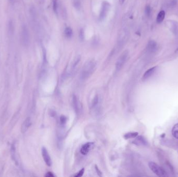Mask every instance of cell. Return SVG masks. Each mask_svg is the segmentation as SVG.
Instances as JSON below:
<instances>
[{
  "label": "cell",
  "mask_w": 178,
  "mask_h": 177,
  "mask_svg": "<svg viewBox=\"0 0 178 177\" xmlns=\"http://www.w3.org/2000/svg\"><path fill=\"white\" fill-rule=\"evenodd\" d=\"M10 2H12V3H13V2H16L17 0H10Z\"/></svg>",
  "instance_id": "30"
},
{
  "label": "cell",
  "mask_w": 178,
  "mask_h": 177,
  "mask_svg": "<svg viewBox=\"0 0 178 177\" xmlns=\"http://www.w3.org/2000/svg\"><path fill=\"white\" fill-rule=\"evenodd\" d=\"M110 6H111V4H109L107 1H105L104 2H103L100 13V16H99L100 21H103L106 17L110 9Z\"/></svg>",
  "instance_id": "5"
},
{
  "label": "cell",
  "mask_w": 178,
  "mask_h": 177,
  "mask_svg": "<svg viewBox=\"0 0 178 177\" xmlns=\"http://www.w3.org/2000/svg\"><path fill=\"white\" fill-rule=\"evenodd\" d=\"M31 125V120L30 117L27 118L25 120L21 126V131L22 133H25L27 131V130L29 129V127Z\"/></svg>",
  "instance_id": "8"
},
{
  "label": "cell",
  "mask_w": 178,
  "mask_h": 177,
  "mask_svg": "<svg viewBox=\"0 0 178 177\" xmlns=\"http://www.w3.org/2000/svg\"><path fill=\"white\" fill-rule=\"evenodd\" d=\"M79 39L80 41H83L84 39V30L81 29H80V32H79Z\"/></svg>",
  "instance_id": "23"
},
{
  "label": "cell",
  "mask_w": 178,
  "mask_h": 177,
  "mask_svg": "<svg viewBox=\"0 0 178 177\" xmlns=\"http://www.w3.org/2000/svg\"><path fill=\"white\" fill-rule=\"evenodd\" d=\"M176 53H178V49H177L176 51Z\"/></svg>",
  "instance_id": "31"
},
{
  "label": "cell",
  "mask_w": 178,
  "mask_h": 177,
  "mask_svg": "<svg viewBox=\"0 0 178 177\" xmlns=\"http://www.w3.org/2000/svg\"><path fill=\"white\" fill-rule=\"evenodd\" d=\"M165 15L166 13L164 10H162L159 12L156 18V21L158 24H160L163 21L165 17Z\"/></svg>",
  "instance_id": "13"
},
{
  "label": "cell",
  "mask_w": 178,
  "mask_h": 177,
  "mask_svg": "<svg viewBox=\"0 0 178 177\" xmlns=\"http://www.w3.org/2000/svg\"><path fill=\"white\" fill-rule=\"evenodd\" d=\"M129 53L127 51H123L120 56L119 57L116 63V69L117 71H119L123 67L126 62L127 61Z\"/></svg>",
  "instance_id": "3"
},
{
  "label": "cell",
  "mask_w": 178,
  "mask_h": 177,
  "mask_svg": "<svg viewBox=\"0 0 178 177\" xmlns=\"http://www.w3.org/2000/svg\"><path fill=\"white\" fill-rule=\"evenodd\" d=\"M177 0H172L170 2V4H169L170 7H174V6H176L177 4Z\"/></svg>",
  "instance_id": "26"
},
{
  "label": "cell",
  "mask_w": 178,
  "mask_h": 177,
  "mask_svg": "<svg viewBox=\"0 0 178 177\" xmlns=\"http://www.w3.org/2000/svg\"><path fill=\"white\" fill-rule=\"evenodd\" d=\"M172 134L175 138L178 139V123L174 125L172 129Z\"/></svg>",
  "instance_id": "18"
},
{
  "label": "cell",
  "mask_w": 178,
  "mask_h": 177,
  "mask_svg": "<svg viewBox=\"0 0 178 177\" xmlns=\"http://www.w3.org/2000/svg\"><path fill=\"white\" fill-rule=\"evenodd\" d=\"M45 177H54V175L51 172H48L47 173H46V175H45Z\"/></svg>",
  "instance_id": "27"
},
{
  "label": "cell",
  "mask_w": 178,
  "mask_h": 177,
  "mask_svg": "<svg viewBox=\"0 0 178 177\" xmlns=\"http://www.w3.org/2000/svg\"><path fill=\"white\" fill-rule=\"evenodd\" d=\"M148 167L151 171L159 177H162L166 175V171L162 168L153 162L148 163Z\"/></svg>",
  "instance_id": "2"
},
{
  "label": "cell",
  "mask_w": 178,
  "mask_h": 177,
  "mask_svg": "<svg viewBox=\"0 0 178 177\" xmlns=\"http://www.w3.org/2000/svg\"><path fill=\"white\" fill-rule=\"evenodd\" d=\"M73 5L76 9L79 10L81 5V0H73Z\"/></svg>",
  "instance_id": "19"
},
{
  "label": "cell",
  "mask_w": 178,
  "mask_h": 177,
  "mask_svg": "<svg viewBox=\"0 0 178 177\" xmlns=\"http://www.w3.org/2000/svg\"><path fill=\"white\" fill-rule=\"evenodd\" d=\"M72 104L74 109L75 110L77 114H79L81 111V106H80V101H79L77 96L74 95L72 98Z\"/></svg>",
  "instance_id": "9"
},
{
  "label": "cell",
  "mask_w": 178,
  "mask_h": 177,
  "mask_svg": "<svg viewBox=\"0 0 178 177\" xmlns=\"http://www.w3.org/2000/svg\"><path fill=\"white\" fill-rule=\"evenodd\" d=\"M146 48L149 53H154L157 50V44L155 41H152V40L149 41L147 45Z\"/></svg>",
  "instance_id": "10"
},
{
  "label": "cell",
  "mask_w": 178,
  "mask_h": 177,
  "mask_svg": "<svg viewBox=\"0 0 178 177\" xmlns=\"http://www.w3.org/2000/svg\"><path fill=\"white\" fill-rule=\"evenodd\" d=\"M173 30L174 32L176 35L178 34V24L177 23L174 22V24L173 25Z\"/></svg>",
  "instance_id": "24"
},
{
  "label": "cell",
  "mask_w": 178,
  "mask_h": 177,
  "mask_svg": "<svg viewBox=\"0 0 178 177\" xmlns=\"http://www.w3.org/2000/svg\"><path fill=\"white\" fill-rule=\"evenodd\" d=\"M84 170H85V169L84 168H82V169H81L80 171L78 172V173H76L75 175L74 176V177H82L83 175V173H84Z\"/></svg>",
  "instance_id": "25"
},
{
  "label": "cell",
  "mask_w": 178,
  "mask_h": 177,
  "mask_svg": "<svg viewBox=\"0 0 178 177\" xmlns=\"http://www.w3.org/2000/svg\"><path fill=\"white\" fill-rule=\"evenodd\" d=\"M96 65V62L94 59H90L86 61L80 72V79L82 80L88 79L94 72Z\"/></svg>",
  "instance_id": "1"
},
{
  "label": "cell",
  "mask_w": 178,
  "mask_h": 177,
  "mask_svg": "<svg viewBox=\"0 0 178 177\" xmlns=\"http://www.w3.org/2000/svg\"><path fill=\"white\" fill-rule=\"evenodd\" d=\"M95 169H96V172L97 173V174H98V175L100 176H102V173H101L100 170L98 169V167L96 165H95Z\"/></svg>",
  "instance_id": "28"
},
{
  "label": "cell",
  "mask_w": 178,
  "mask_h": 177,
  "mask_svg": "<svg viewBox=\"0 0 178 177\" xmlns=\"http://www.w3.org/2000/svg\"><path fill=\"white\" fill-rule=\"evenodd\" d=\"M59 2L58 0H53V9L56 14H58Z\"/></svg>",
  "instance_id": "17"
},
{
  "label": "cell",
  "mask_w": 178,
  "mask_h": 177,
  "mask_svg": "<svg viewBox=\"0 0 178 177\" xmlns=\"http://www.w3.org/2000/svg\"><path fill=\"white\" fill-rule=\"evenodd\" d=\"M98 102V96L97 95H96L95 97H94V99H93V100L92 101V106L93 108V107H95V106L97 104Z\"/></svg>",
  "instance_id": "22"
},
{
  "label": "cell",
  "mask_w": 178,
  "mask_h": 177,
  "mask_svg": "<svg viewBox=\"0 0 178 177\" xmlns=\"http://www.w3.org/2000/svg\"><path fill=\"white\" fill-rule=\"evenodd\" d=\"M42 157H43L44 161L45 162V164L48 166H49V167L51 166L52 164L51 159L49 156L48 151L45 147H43L42 148Z\"/></svg>",
  "instance_id": "6"
},
{
  "label": "cell",
  "mask_w": 178,
  "mask_h": 177,
  "mask_svg": "<svg viewBox=\"0 0 178 177\" xmlns=\"http://www.w3.org/2000/svg\"><path fill=\"white\" fill-rule=\"evenodd\" d=\"M145 13H146V16L148 17L151 16V6H149V5H147L146 6V8H145Z\"/></svg>",
  "instance_id": "20"
},
{
  "label": "cell",
  "mask_w": 178,
  "mask_h": 177,
  "mask_svg": "<svg viewBox=\"0 0 178 177\" xmlns=\"http://www.w3.org/2000/svg\"><path fill=\"white\" fill-rule=\"evenodd\" d=\"M64 34L66 37L71 38L73 35V31L72 29L70 27H66L64 31Z\"/></svg>",
  "instance_id": "16"
},
{
  "label": "cell",
  "mask_w": 178,
  "mask_h": 177,
  "mask_svg": "<svg viewBox=\"0 0 178 177\" xmlns=\"http://www.w3.org/2000/svg\"><path fill=\"white\" fill-rule=\"evenodd\" d=\"M66 122H67V118L64 115H61L60 117V123L61 126H64V125H65Z\"/></svg>",
  "instance_id": "21"
},
{
  "label": "cell",
  "mask_w": 178,
  "mask_h": 177,
  "mask_svg": "<svg viewBox=\"0 0 178 177\" xmlns=\"http://www.w3.org/2000/svg\"><path fill=\"white\" fill-rule=\"evenodd\" d=\"M119 3H120V4H123V3L125 1V0H119Z\"/></svg>",
  "instance_id": "29"
},
{
  "label": "cell",
  "mask_w": 178,
  "mask_h": 177,
  "mask_svg": "<svg viewBox=\"0 0 178 177\" xmlns=\"http://www.w3.org/2000/svg\"><path fill=\"white\" fill-rule=\"evenodd\" d=\"M94 145L93 142H87L82 145L80 149V152L83 155H86L88 154L90 149Z\"/></svg>",
  "instance_id": "7"
},
{
  "label": "cell",
  "mask_w": 178,
  "mask_h": 177,
  "mask_svg": "<svg viewBox=\"0 0 178 177\" xmlns=\"http://www.w3.org/2000/svg\"><path fill=\"white\" fill-rule=\"evenodd\" d=\"M133 143L138 145H145L147 144V142L146 139H144L143 137L141 136L137 137L135 140L133 141Z\"/></svg>",
  "instance_id": "11"
},
{
  "label": "cell",
  "mask_w": 178,
  "mask_h": 177,
  "mask_svg": "<svg viewBox=\"0 0 178 177\" xmlns=\"http://www.w3.org/2000/svg\"><path fill=\"white\" fill-rule=\"evenodd\" d=\"M21 41L24 46H28L30 42V35L26 26H24L21 31Z\"/></svg>",
  "instance_id": "4"
},
{
  "label": "cell",
  "mask_w": 178,
  "mask_h": 177,
  "mask_svg": "<svg viewBox=\"0 0 178 177\" xmlns=\"http://www.w3.org/2000/svg\"><path fill=\"white\" fill-rule=\"evenodd\" d=\"M156 69V67H154L147 70L145 72V73L144 74L143 79H146L151 77L155 71Z\"/></svg>",
  "instance_id": "12"
},
{
  "label": "cell",
  "mask_w": 178,
  "mask_h": 177,
  "mask_svg": "<svg viewBox=\"0 0 178 177\" xmlns=\"http://www.w3.org/2000/svg\"><path fill=\"white\" fill-rule=\"evenodd\" d=\"M81 57L80 56H78L76 57V58L74 59V60L72 62V72L74 71V70L76 68L77 65H78V63L80 62Z\"/></svg>",
  "instance_id": "15"
},
{
  "label": "cell",
  "mask_w": 178,
  "mask_h": 177,
  "mask_svg": "<svg viewBox=\"0 0 178 177\" xmlns=\"http://www.w3.org/2000/svg\"><path fill=\"white\" fill-rule=\"evenodd\" d=\"M138 136V132H131L127 133L123 136L125 139H130L134 138Z\"/></svg>",
  "instance_id": "14"
}]
</instances>
